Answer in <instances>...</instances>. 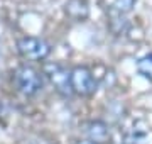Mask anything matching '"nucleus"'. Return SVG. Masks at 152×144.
Instances as JSON below:
<instances>
[{
    "instance_id": "f257e3e1",
    "label": "nucleus",
    "mask_w": 152,
    "mask_h": 144,
    "mask_svg": "<svg viewBox=\"0 0 152 144\" xmlns=\"http://www.w3.org/2000/svg\"><path fill=\"white\" fill-rule=\"evenodd\" d=\"M14 80H15L19 92L22 95H26V97H34L39 90L42 88V75L36 68L27 66V65L17 68Z\"/></svg>"
},
{
    "instance_id": "f03ea898",
    "label": "nucleus",
    "mask_w": 152,
    "mask_h": 144,
    "mask_svg": "<svg viewBox=\"0 0 152 144\" xmlns=\"http://www.w3.org/2000/svg\"><path fill=\"white\" fill-rule=\"evenodd\" d=\"M17 49L26 60H32V61H39V60H46L51 53V46L39 37H22L17 41Z\"/></svg>"
},
{
    "instance_id": "7ed1b4c3",
    "label": "nucleus",
    "mask_w": 152,
    "mask_h": 144,
    "mask_svg": "<svg viewBox=\"0 0 152 144\" xmlns=\"http://www.w3.org/2000/svg\"><path fill=\"white\" fill-rule=\"evenodd\" d=\"M71 90H73V93L81 95V97L95 93L96 80L86 66H76L71 71Z\"/></svg>"
},
{
    "instance_id": "20e7f679",
    "label": "nucleus",
    "mask_w": 152,
    "mask_h": 144,
    "mask_svg": "<svg viewBox=\"0 0 152 144\" xmlns=\"http://www.w3.org/2000/svg\"><path fill=\"white\" fill-rule=\"evenodd\" d=\"M44 73L48 75L51 80V83L54 85V88L59 92L61 95H71V71H68L64 66H61L58 63H49L44 66Z\"/></svg>"
},
{
    "instance_id": "39448f33",
    "label": "nucleus",
    "mask_w": 152,
    "mask_h": 144,
    "mask_svg": "<svg viewBox=\"0 0 152 144\" xmlns=\"http://www.w3.org/2000/svg\"><path fill=\"white\" fill-rule=\"evenodd\" d=\"M86 136L93 144H107L110 141V129L102 120H91L86 126Z\"/></svg>"
},
{
    "instance_id": "423d86ee",
    "label": "nucleus",
    "mask_w": 152,
    "mask_h": 144,
    "mask_svg": "<svg viewBox=\"0 0 152 144\" xmlns=\"http://www.w3.org/2000/svg\"><path fill=\"white\" fill-rule=\"evenodd\" d=\"M102 4L112 15H125L135 5V0H102Z\"/></svg>"
},
{
    "instance_id": "0eeeda50",
    "label": "nucleus",
    "mask_w": 152,
    "mask_h": 144,
    "mask_svg": "<svg viewBox=\"0 0 152 144\" xmlns=\"http://www.w3.org/2000/svg\"><path fill=\"white\" fill-rule=\"evenodd\" d=\"M66 14L75 21H83L88 17V4L85 0H69L66 4Z\"/></svg>"
},
{
    "instance_id": "6e6552de",
    "label": "nucleus",
    "mask_w": 152,
    "mask_h": 144,
    "mask_svg": "<svg viewBox=\"0 0 152 144\" xmlns=\"http://www.w3.org/2000/svg\"><path fill=\"white\" fill-rule=\"evenodd\" d=\"M137 70L142 76H145L149 82H152V53L151 54H145L144 58L139 60L137 63Z\"/></svg>"
},
{
    "instance_id": "1a4fd4ad",
    "label": "nucleus",
    "mask_w": 152,
    "mask_h": 144,
    "mask_svg": "<svg viewBox=\"0 0 152 144\" xmlns=\"http://www.w3.org/2000/svg\"><path fill=\"white\" fill-rule=\"evenodd\" d=\"M76 144H93V143H90V141H80V143H76Z\"/></svg>"
}]
</instances>
